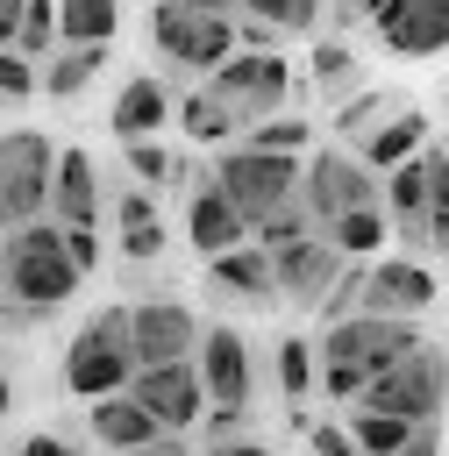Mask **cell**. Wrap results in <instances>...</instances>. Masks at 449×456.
<instances>
[{
	"label": "cell",
	"mask_w": 449,
	"mask_h": 456,
	"mask_svg": "<svg viewBox=\"0 0 449 456\" xmlns=\"http://www.w3.org/2000/svg\"><path fill=\"white\" fill-rule=\"evenodd\" d=\"M413 342H420V321H399V314L356 306V314L328 321V335L314 342V349H321V392H328L335 406H356L363 385H371L378 370H392Z\"/></svg>",
	"instance_id": "6da1fadb"
},
{
	"label": "cell",
	"mask_w": 449,
	"mask_h": 456,
	"mask_svg": "<svg viewBox=\"0 0 449 456\" xmlns=\"http://www.w3.org/2000/svg\"><path fill=\"white\" fill-rule=\"evenodd\" d=\"M78 278H86V271L71 264L57 221H21V228H7V242H0V292H7V299L36 306V314H57V306L78 292Z\"/></svg>",
	"instance_id": "7a4b0ae2"
},
{
	"label": "cell",
	"mask_w": 449,
	"mask_h": 456,
	"mask_svg": "<svg viewBox=\"0 0 449 456\" xmlns=\"http://www.w3.org/2000/svg\"><path fill=\"white\" fill-rule=\"evenodd\" d=\"M299 157L292 150H257V142H228L221 150V164H214V185L235 200V214L257 228V221H271L285 200H299Z\"/></svg>",
	"instance_id": "3957f363"
},
{
	"label": "cell",
	"mask_w": 449,
	"mask_h": 456,
	"mask_svg": "<svg viewBox=\"0 0 449 456\" xmlns=\"http://www.w3.org/2000/svg\"><path fill=\"white\" fill-rule=\"evenodd\" d=\"M128 378H135L128 306H107V314H93V321L64 342V392H71V399H107V392H128Z\"/></svg>",
	"instance_id": "277c9868"
},
{
	"label": "cell",
	"mask_w": 449,
	"mask_h": 456,
	"mask_svg": "<svg viewBox=\"0 0 449 456\" xmlns=\"http://www.w3.org/2000/svg\"><path fill=\"white\" fill-rule=\"evenodd\" d=\"M356 406H378V413H399V420H442L449 413V349H435L428 335L363 385Z\"/></svg>",
	"instance_id": "5b68a950"
},
{
	"label": "cell",
	"mask_w": 449,
	"mask_h": 456,
	"mask_svg": "<svg viewBox=\"0 0 449 456\" xmlns=\"http://www.w3.org/2000/svg\"><path fill=\"white\" fill-rule=\"evenodd\" d=\"M207 93L235 114V121H271L285 100H292V64L278 50H228L214 71H207Z\"/></svg>",
	"instance_id": "8992f818"
},
{
	"label": "cell",
	"mask_w": 449,
	"mask_h": 456,
	"mask_svg": "<svg viewBox=\"0 0 449 456\" xmlns=\"http://www.w3.org/2000/svg\"><path fill=\"white\" fill-rule=\"evenodd\" d=\"M50 178H57V150L36 128L0 135V228L43 221L50 214Z\"/></svg>",
	"instance_id": "52a82bcc"
},
{
	"label": "cell",
	"mask_w": 449,
	"mask_h": 456,
	"mask_svg": "<svg viewBox=\"0 0 449 456\" xmlns=\"http://www.w3.org/2000/svg\"><path fill=\"white\" fill-rule=\"evenodd\" d=\"M299 200H306L314 228H328V221L349 214V207H385V178H378L356 150H314L306 171H299Z\"/></svg>",
	"instance_id": "ba28073f"
},
{
	"label": "cell",
	"mask_w": 449,
	"mask_h": 456,
	"mask_svg": "<svg viewBox=\"0 0 449 456\" xmlns=\"http://www.w3.org/2000/svg\"><path fill=\"white\" fill-rule=\"evenodd\" d=\"M150 43H157L171 64L214 71V64L235 50V21H228V14H214V7H178V0H157V7H150Z\"/></svg>",
	"instance_id": "9c48e42d"
},
{
	"label": "cell",
	"mask_w": 449,
	"mask_h": 456,
	"mask_svg": "<svg viewBox=\"0 0 449 456\" xmlns=\"http://www.w3.org/2000/svg\"><path fill=\"white\" fill-rule=\"evenodd\" d=\"M128 392L157 413V428H164V435H185V428H200V420H207V385H200V363H192V356L143 363V370L128 378Z\"/></svg>",
	"instance_id": "30bf717a"
},
{
	"label": "cell",
	"mask_w": 449,
	"mask_h": 456,
	"mask_svg": "<svg viewBox=\"0 0 449 456\" xmlns=\"http://www.w3.org/2000/svg\"><path fill=\"white\" fill-rule=\"evenodd\" d=\"M192 363H200V385H207V413H249L257 370H249V342L235 328H200Z\"/></svg>",
	"instance_id": "8fae6325"
},
{
	"label": "cell",
	"mask_w": 449,
	"mask_h": 456,
	"mask_svg": "<svg viewBox=\"0 0 449 456\" xmlns=\"http://www.w3.org/2000/svg\"><path fill=\"white\" fill-rule=\"evenodd\" d=\"M435 299H442V278H435L420 256H371V264H363V306H371V314L420 321Z\"/></svg>",
	"instance_id": "7c38bea8"
},
{
	"label": "cell",
	"mask_w": 449,
	"mask_h": 456,
	"mask_svg": "<svg viewBox=\"0 0 449 456\" xmlns=\"http://www.w3.org/2000/svg\"><path fill=\"white\" fill-rule=\"evenodd\" d=\"M128 349H135V370H143V363L192 356V349H200L192 306H185V299H135V306H128Z\"/></svg>",
	"instance_id": "4fadbf2b"
},
{
	"label": "cell",
	"mask_w": 449,
	"mask_h": 456,
	"mask_svg": "<svg viewBox=\"0 0 449 456\" xmlns=\"http://www.w3.org/2000/svg\"><path fill=\"white\" fill-rule=\"evenodd\" d=\"M349 256L314 228V235H299V242H285V249H271V271H278V299H292V306H321V292L335 285V271H342Z\"/></svg>",
	"instance_id": "5bb4252c"
},
{
	"label": "cell",
	"mask_w": 449,
	"mask_h": 456,
	"mask_svg": "<svg viewBox=\"0 0 449 456\" xmlns=\"http://www.w3.org/2000/svg\"><path fill=\"white\" fill-rule=\"evenodd\" d=\"M207 292H221V299H242V306H271V299H278L271 249L249 235V242H235V249L207 256Z\"/></svg>",
	"instance_id": "9a60e30c"
},
{
	"label": "cell",
	"mask_w": 449,
	"mask_h": 456,
	"mask_svg": "<svg viewBox=\"0 0 449 456\" xmlns=\"http://www.w3.org/2000/svg\"><path fill=\"white\" fill-rule=\"evenodd\" d=\"M371 28H378V43L399 50V57H442V50H449V0H399V7L378 14Z\"/></svg>",
	"instance_id": "2e32d148"
},
{
	"label": "cell",
	"mask_w": 449,
	"mask_h": 456,
	"mask_svg": "<svg viewBox=\"0 0 449 456\" xmlns=\"http://www.w3.org/2000/svg\"><path fill=\"white\" fill-rule=\"evenodd\" d=\"M185 242H192L200 256H221V249L249 242V221L235 214V200H228L214 178H200V185L185 192Z\"/></svg>",
	"instance_id": "e0dca14e"
},
{
	"label": "cell",
	"mask_w": 449,
	"mask_h": 456,
	"mask_svg": "<svg viewBox=\"0 0 449 456\" xmlns=\"http://www.w3.org/2000/svg\"><path fill=\"white\" fill-rule=\"evenodd\" d=\"M86 428H93V442L107 449V456H128V449H150L164 428H157V413L135 399V392H107V399H93L86 406Z\"/></svg>",
	"instance_id": "ac0fdd59"
},
{
	"label": "cell",
	"mask_w": 449,
	"mask_h": 456,
	"mask_svg": "<svg viewBox=\"0 0 449 456\" xmlns=\"http://www.w3.org/2000/svg\"><path fill=\"white\" fill-rule=\"evenodd\" d=\"M50 221H57V228H100V171H93L86 150H57Z\"/></svg>",
	"instance_id": "d6986e66"
},
{
	"label": "cell",
	"mask_w": 449,
	"mask_h": 456,
	"mask_svg": "<svg viewBox=\"0 0 449 456\" xmlns=\"http://www.w3.org/2000/svg\"><path fill=\"white\" fill-rule=\"evenodd\" d=\"M178 114V100L164 93V78H150V71H135L121 93H114V114H107V128L121 135V142H135V135H164V121Z\"/></svg>",
	"instance_id": "ffe728a7"
},
{
	"label": "cell",
	"mask_w": 449,
	"mask_h": 456,
	"mask_svg": "<svg viewBox=\"0 0 449 456\" xmlns=\"http://www.w3.org/2000/svg\"><path fill=\"white\" fill-rule=\"evenodd\" d=\"M385 214L413 249H428V150H413L406 164L385 171Z\"/></svg>",
	"instance_id": "44dd1931"
},
{
	"label": "cell",
	"mask_w": 449,
	"mask_h": 456,
	"mask_svg": "<svg viewBox=\"0 0 449 456\" xmlns=\"http://www.w3.org/2000/svg\"><path fill=\"white\" fill-rule=\"evenodd\" d=\"M413 150H428V114H420V107H392L371 135H356V157H363L378 178H385L392 164H406Z\"/></svg>",
	"instance_id": "7402d4cb"
},
{
	"label": "cell",
	"mask_w": 449,
	"mask_h": 456,
	"mask_svg": "<svg viewBox=\"0 0 449 456\" xmlns=\"http://www.w3.org/2000/svg\"><path fill=\"white\" fill-rule=\"evenodd\" d=\"M114 228H121V256L128 264H157L164 256V214H157L150 185H128L114 200Z\"/></svg>",
	"instance_id": "603a6c76"
},
{
	"label": "cell",
	"mask_w": 449,
	"mask_h": 456,
	"mask_svg": "<svg viewBox=\"0 0 449 456\" xmlns=\"http://www.w3.org/2000/svg\"><path fill=\"white\" fill-rule=\"evenodd\" d=\"M100 64H107V43H57L50 64H43V93L50 100H78L100 78Z\"/></svg>",
	"instance_id": "cb8c5ba5"
},
{
	"label": "cell",
	"mask_w": 449,
	"mask_h": 456,
	"mask_svg": "<svg viewBox=\"0 0 449 456\" xmlns=\"http://www.w3.org/2000/svg\"><path fill=\"white\" fill-rule=\"evenodd\" d=\"M321 235H328L342 256H378L385 235H392V214H385V207H349V214H335Z\"/></svg>",
	"instance_id": "d4e9b609"
},
{
	"label": "cell",
	"mask_w": 449,
	"mask_h": 456,
	"mask_svg": "<svg viewBox=\"0 0 449 456\" xmlns=\"http://www.w3.org/2000/svg\"><path fill=\"white\" fill-rule=\"evenodd\" d=\"M121 0H57V43H114Z\"/></svg>",
	"instance_id": "484cf974"
},
{
	"label": "cell",
	"mask_w": 449,
	"mask_h": 456,
	"mask_svg": "<svg viewBox=\"0 0 449 456\" xmlns=\"http://www.w3.org/2000/svg\"><path fill=\"white\" fill-rule=\"evenodd\" d=\"M178 128H185V135H192L200 150H214V142L228 150L242 121H235V114H228V107H221V100H214V93L200 86V93H185V100H178Z\"/></svg>",
	"instance_id": "4316f807"
},
{
	"label": "cell",
	"mask_w": 449,
	"mask_h": 456,
	"mask_svg": "<svg viewBox=\"0 0 449 456\" xmlns=\"http://www.w3.org/2000/svg\"><path fill=\"white\" fill-rule=\"evenodd\" d=\"M121 157H128V171H135V185H150V192H164V185H178V178H192V164H178L157 135H135V142H121Z\"/></svg>",
	"instance_id": "83f0119b"
},
{
	"label": "cell",
	"mask_w": 449,
	"mask_h": 456,
	"mask_svg": "<svg viewBox=\"0 0 449 456\" xmlns=\"http://www.w3.org/2000/svg\"><path fill=\"white\" fill-rule=\"evenodd\" d=\"M349 435H356V449H363V456H392V449L413 435V420L378 413V406H349Z\"/></svg>",
	"instance_id": "f1b7e54d"
},
{
	"label": "cell",
	"mask_w": 449,
	"mask_h": 456,
	"mask_svg": "<svg viewBox=\"0 0 449 456\" xmlns=\"http://www.w3.org/2000/svg\"><path fill=\"white\" fill-rule=\"evenodd\" d=\"M314 385H321V349L299 342V335H285V342H278V392H285V399H306Z\"/></svg>",
	"instance_id": "f546056e"
},
{
	"label": "cell",
	"mask_w": 449,
	"mask_h": 456,
	"mask_svg": "<svg viewBox=\"0 0 449 456\" xmlns=\"http://www.w3.org/2000/svg\"><path fill=\"white\" fill-rule=\"evenodd\" d=\"M14 50H21V57H50V50H57V0H21Z\"/></svg>",
	"instance_id": "4dcf8cb0"
},
{
	"label": "cell",
	"mask_w": 449,
	"mask_h": 456,
	"mask_svg": "<svg viewBox=\"0 0 449 456\" xmlns=\"http://www.w3.org/2000/svg\"><path fill=\"white\" fill-rule=\"evenodd\" d=\"M428 249L449 256V157L428 142Z\"/></svg>",
	"instance_id": "1f68e13d"
},
{
	"label": "cell",
	"mask_w": 449,
	"mask_h": 456,
	"mask_svg": "<svg viewBox=\"0 0 449 456\" xmlns=\"http://www.w3.org/2000/svg\"><path fill=\"white\" fill-rule=\"evenodd\" d=\"M392 107H406V100H392V93H356V100H342V107H335V135H342V142H356V135H371Z\"/></svg>",
	"instance_id": "d6a6232c"
},
{
	"label": "cell",
	"mask_w": 449,
	"mask_h": 456,
	"mask_svg": "<svg viewBox=\"0 0 449 456\" xmlns=\"http://www.w3.org/2000/svg\"><path fill=\"white\" fill-rule=\"evenodd\" d=\"M314 86H321L328 100L356 86V57H349V43H314Z\"/></svg>",
	"instance_id": "836d02e7"
},
{
	"label": "cell",
	"mask_w": 449,
	"mask_h": 456,
	"mask_svg": "<svg viewBox=\"0 0 449 456\" xmlns=\"http://www.w3.org/2000/svg\"><path fill=\"white\" fill-rule=\"evenodd\" d=\"M249 235H257L264 249H285V242H299V235H314V214H306V200H285V207H278L271 221H257Z\"/></svg>",
	"instance_id": "e575fe53"
},
{
	"label": "cell",
	"mask_w": 449,
	"mask_h": 456,
	"mask_svg": "<svg viewBox=\"0 0 449 456\" xmlns=\"http://www.w3.org/2000/svg\"><path fill=\"white\" fill-rule=\"evenodd\" d=\"M356 306H363V256H349V264L335 271V285L321 292L314 314H321V321H342V314H356Z\"/></svg>",
	"instance_id": "d590c367"
},
{
	"label": "cell",
	"mask_w": 449,
	"mask_h": 456,
	"mask_svg": "<svg viewBox=\"0 0 449 456\" xmlns=\"http://www.w3.org/2000/svg\"><path fill=\"white\" fill-rule=\"evenodd\" d=\"M43 93V71H36V57H21L14 43H0V100L14 107V100H36Z\"/></svg>",
	"instance_id": "8d00e7d4"
},
{
	"label": "cell",
	"mask_w": 449,
	"mask_h": 456,
	"mask_svg": "<svg viewBox=\"0 0 449 456\" xmlns=\"http://www.w3.org/2000/svg\"><path fill=\"white\" fill-rule=\"evenodd\" d=\"M306 135H314V121H292V114H271V121H249V142L257 150H306Z\"/></svg>",
	"instance_id": "74e56055"
},
{
	"label": "cell",
	"mask_w": 449,
	"mask_h": 456,
	"mask_svg": "<svg viewBox=\"0 0 449 456\" xmlns=\"http://www.w3.org/2000/svg\"><path fill=\"white\" fill-rule=\"evenodd\" d=\"M235 7H242V14H257V21H271L278 36H285V28H314V21H321V14H306L299 0H235Z\"/></svg>",
	"instance_id": "f35d334b"
},
{
	"label": "cell",
	"mask_w": 449,
	"mask_h": 456,
	"mask_svg": "<svg viewBox=\"0 0 449 456\" xmlns=\"http://www.w3.org/2000/svg\"><path fill=\"white\" fill-rule=\"evenodd\" d=\"M306 442H314V456H363L349 420H306Z\"/></svg>",
	"instance_id": "ab89813d"
},
{
	"label": "cell",
	"mask_w": 449,
	"mask_h": 456,
	"mask_svg": "<svg viewBox=\"0 0 449 456\" xmlns=\"http://www.w3.org/2000/svg\"><path fill=\"white\" fill-rule=\"evenodd\" d=\"M207 456H271V449H264L249 428H228V435H214V442H207Z\"/></svg>",
	"instance_id": "60d3db41"
},
{
	"label": "cell",
	"mask_w": 449,
	"mask_h": 456,
	"mask_svg": "<svg viewBox=\"0 0 449 456\" xmlns=\"http://www.w3.org/2000/svg\"><path fill=\"white\" fill-rule=\"evenodd\" d=\"M392 456H442V420H413V435H406Z\"/></svg>",
	"instance_id": "b9f144b4"
},
{
	"label": "cell",
	"mask_w": 449,
	"mask_h": 456,
	"mask_svg": "<svg viewBox=\"0 0 449 456\" xmlns=\"http://www.w3.org/2000/svg\"><path fill=\"white\" fill-rule=\"evenodd\" d=\"M14 456H86V449H78L71 435H50V428H43V435H29V442H21Z\"/></svg>",
	"instance_id": "7bdbcfd3"
},
{
	"label": "cell",
	"mask_w": 449,
	"mask_h": 456,
	"mask_svg": "<svg viewBox=\"0 0 449 456\" xmlns=\"http://www.w3.org/2000/svg\"><path fill=\"white\" fill-rule=\"evenodd\" d=\"M64 249H71V264H78V271H93V264H100V235H93V228H64Z\"/></svg>",
	"instance_id": "ee69618b"
},
{
	"label": "cell",
	"mask_w": 449,
	"mask_h": 456,
	"mask_svg": "<svg viewBox=\"0 0 449 456\" xmlns=\"http://www.w3.org/2000/svg\"><path fill=\"white\" fill-rule=\"evenodd\" d=\"M36 321H43L36 306H21V299H7V292H0V335H21V328H36Z\"/></svg>",
	"instance_id": "f6af8a7d"
},
{
	"label": "cell",
	"mask_w": 449,
	"mask_h": 456,
	"mask_svg": "<svg viewBox=\"0 0 449 456\" xmlns=\"http://www.w3.org/2000/svg\"><path fill=\"white\" fill-rule=\"evenodd\" d=\"M399 0H342L335 7V21H378V14H392Z\"/></svg>",
	"instance_id": "bcb514c9"
},
{
	"label": "cell",
	"mask_w": 449,
	"mask_h": 456,
	"mask_svg": "<svg viewBox=\"0 0 449 456\" xmlns=\"http://www.w3.org/2000/svg\"><path fill=\"white\" fill-rule=\"evenodd\" d=\"M128 456H192V449H185V435H157L150 449H128Z\"/></svg>",
	"instance_id": "7dc6e473"
},
{
	"label": "cell",
	"mask_w": 449,
	"mask_h": 456,
	"mask_svg": "<svg viewBox=\"0 0 449 456\" xmlns=\"http://www.w3.org/2000/svg\"><path fill=\"white\" fill-rule=\"evenodd\" d=\"M14 21H21V0H0V43H14Z\"/></svg>",
	"instance_id": "c3c4849f"
},
{
	"label": "cell",
	"mask_w": 449,
	"mask_h": 456,
	"mask_svg": "<svg viewBox=\"0 0 449 456\" xmlns=\"http://www.w3.org/2000/svg\"><path fill=\"white\" fill-rule=\"evenodd\" d=\"M7 406H14V378L0 370V420H7Z\"/></svg>",
	"instance_id": "681fc988"
},
{
	"label": "cell",
	"mask_w": 449,
	"mask_h": 456,
	"mask_svg": "<svg viewBox=\"0 0 449 456\" xmlns=\"http://www.w3.org/2000/svg\"><path fill=\"white\" fill-rule=\"evenodd\" d=\"M178 7H214V14H228L235 0H178Z\"/></svg>",
	"instance_id": "f907efd6"
},
{
	"label": "cell",
	"mask_w": 449,
	"mask_h": 456,
	"mask_svg": "<svg viewBox=\"0 0 449 456\" xmlns=\"http://www.w3.org/2000/svg\"><path fill=\"white\" fill-rule=\"evenodd\" d=\"M299 7H306V14H321V0H299Z\"/></svg>",
	"instance_id": "816d5d0a"
},
{
	"label": "cell",
	"mask_w": 449,
	"mask_h": 456,
	"mask_svg": "<svg viewBox=\"0 0 449 456\" xmlns=\"http://www.w3.org/2000/svg\"><path fill=\"white\" fill-rule=\"evenodd\" d=\"M442 264H449V256H442Z\"/></svg>",
	"instance_id": "f5cc1de1"
}]
</instances>
